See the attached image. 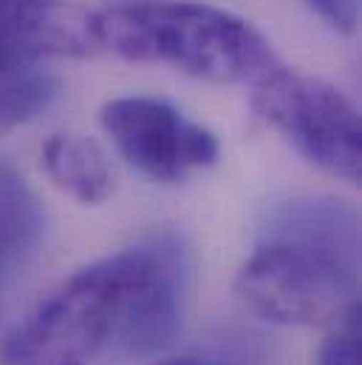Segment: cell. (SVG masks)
I'll return each instance as SVG.
<instances>
[{"label": "cell", "mask_w": 362, "mask_h": 365, "mask_svg": "<svg viewBox=\"0 0 362 365\" xmlns=\"http://www.w3.org/2000/svg\"><path fill=\"white\" fill-rule=\"evenodd\" d=\"M241 267L235 292L277 326H331L357 303V221L337 204L291 210Z\"/></svg>", "instance_id": "cell-1"}, {"label": "cell", "mask_w": 362, "mask_h": 365, "mask_svg": "<svg viewBox=\"0 0 362 365\" xmlns=\"http://www.w3.org/2000/svg\"><path fill=\"white\" fill-rule=\"evenodd\" d=\"M93 46L130 63L170 66L210 83H255L277 63L269 40L244 17L207 3L148 0L90 14Z\"/></svg>", "instance_id": "cell-2"}, {"label": "cell", "mask_w": 362, "mask_h": 365, "mask_svg": "<svg viewBox=\"0 0 362 365\" xmlns=\"http://www.w3.org/2000/svg\"><path fill=\"white\" fill-rule=\"evenodd\" d=\"M122 294L119 252L54 289L9 337L3 365H90L113 337Z\"/></svg>", "instance_id": "cell-3"}, {"label": "cell", "mask_w": 362, "mask_h": 365, "mask_svg": "<svg viewBox=\"0 0 362 365\" xmlns=\"http://www.w3.org/2000/svg\"><path fill=\"white\" fill-rule=\"evenodd\" d=\"M252 105L311 165L357 184L362 133L354 102L331 83L274 66L252 83Z\"/></svg>", "instance_id": "cell-4"}, {"label": "cell", "mask_w": 362, "mask_h": 365, "mask_svg": "<svg viewBox=\"0 0 362 365\" xmlns=\"http://www.w3.org/2000/svg\"><path fill=\"white\" fill-rule=\"evenodd\" d=\"M102 128L142 176L179 184L218 162L221 145L212 130L187 119L176 105L153 96H119L105 102Z\"/></svg>", "instance_id": "cell-5"}, {"label": "cell", "mask_w": 362, "mask_h": 365, "mask_svg": "<svg viewBox=\"0 0 362 365\" xmlns=\"http://www.w3.org/2000/svg\"><path fill=\"white\" fill-rule=\"evenodd\" d=\"M122 294L113 334L128 354L148 357L170 346L181 323L187 255L176 238H153L119 252Z\"/></svg>", "instance_id": "cell-6"}, {"label": "cell", "mask_w": 362, "mask_h": 365, "mask_svg": "<svg viewBox=\"0 0 362 365\" xmlns=\"http://www.w3.org/2000/svg\"><path fill=\"white\" fill-rule=\"evenodd\" d=\"M90 17L57 0H0V74L48 54L93 51Z\"/></svg>", "instance_id": "cell-7"}, {"label": "cell", "mask_w": 362, "mask_h": 365, "mask_svg": "<svg viewBox=\"0 0 362 365\" xmlns=\"http://www.w3.org/2000/svg\"><path fill=\"white\" fill-rule=\"evenodd\" d=\"M43 204L29 182L9 165H0V280L17 274L43 241Z\"/></svg>", "instance_id": "cell-8"}, {"label": "cell", "mask_w": 362, "mask_h": 365, "mask_svg": "<svg viewBox=\"0 0 362 365\" xmlns=\"http://www.w3.org/2000/svg\"><path fill=\"white\" fill-rule=\"evenodd\" d=\"M43 168L57 190L80 204H102L113 192V173L105 150L77 133H54L43 145Z\"/></svg>", "instance_id": "cell-9"}, {"label": "cell", "mask_w": 362, "mask_h": 365, "mask_svg": "<svg viewBox=\"0 0 362 365\" xmlns=\"http://www.w3.org/2000/svg\"><path fill=\"white\" fill-rule=\"evenodd\" d=\"M57 88V80L46 71H37L34 66L0 74V133L43 113L54 102Z\"/></svg>", "instance_id": "cell-10"}, {"label": "cell", "mask_w": 362, "mask_h": 365, "mask_svg": "<svg viewBox=\"0 0 362 365\" xmlns=\"http://www.w3.org/2000/svg\"><path fill=\"white\" fill-rule=\"evenodd\" d=\"M317 365H362L360 300L337 323H331V334L320 346Z\"/></svg>", "instance_id": "cell-11"}, {"label": "cell", "mask_w": 362, "mask_h": 365, "mask_svg": "<svg viewBox=\"0 0 362 365\" xmlns=\"http://www.w3.org/2000/svg\"><path fill=\"white\" fill-rule=\"evenodd\" d=\"M329 26H334L343 34L354 31V6L351 0H306Z\"/></svg>", "instance_id": "cell-12"}, {"label": "cell", "mask_w": 362, "mask_h": 365, "mask_svg": "<svg viewBox=\"0 0 362 365\" xmlns=\"http://www.w3.org/2000/svg\"><path fill=\"white\" fill-rule=\"evenodd\" d=\"M162 365H207L201 360H190V357H181V360H170V363H162Z\"/></svg>", "instance_id": "cell-13"}]
</instances>
